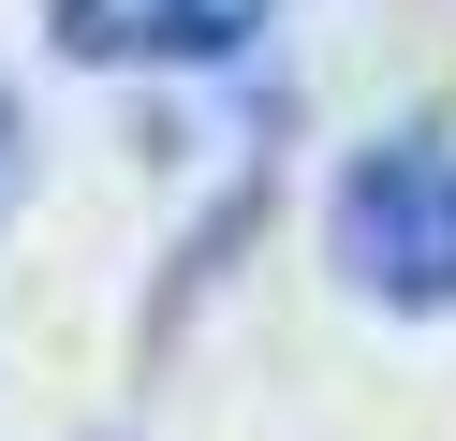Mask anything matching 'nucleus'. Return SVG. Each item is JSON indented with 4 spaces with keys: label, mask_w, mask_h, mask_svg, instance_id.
<instances>
[{
    "label": "nucleus",
    "mask_w": 456,
    "mask_h": 441,
    "mask_svg": "<svg viewBox=\"0 0 456 441\" xmlns=\"http://www.w3.org/2000/svg\"><path fill=\"white\" fill-rule=\"evenodd\" d=\"M265 0H60L74 59H236Z\"/></svg>",
    "instance_id": "obj_2"
},
{
    "label": "nucleus",
    "mask_w": 456,
    "mask_h": 441,
    "mask_svg": "<svg viewBox=\"0 0 456 441\" xmlns=\"http://www.w3.org/2000/svg\"><path fill=\"white\" fill-rule=\"evenodd\" d=\"M324 250L354 265V294H383V309H456V103L397 118L383 147H354Z\"/></svg>",
    "instance_id": "obj_1"
}]
</instances>
